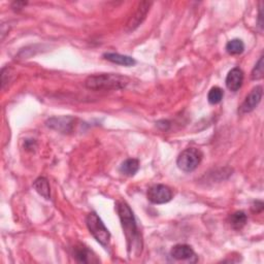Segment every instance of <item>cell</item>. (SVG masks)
Returning a JSON list of instances; mask_svg holds the SVG:
<instances>
[{"label": "cell", "instance_id": "obj_3", "mask_svg": "<svg viewBox=\"0 0 264 264\" xmlns=\"http://www.w3.org/2000/svg\"><path fill=\"white\" fill-rule=\"evenodd\" d=\"M86 223L89 231L94 236V238L103 247H106L110 239V233L108 229L105 227L101 219L95 214L91 213L88 215L86 219Z\"/></svg>", "mask_w": 264, "mask_h": 264}, {"label": "cell", "instance_id": "obj_4", "mask_svg": "<svg viewBox=\"0 0 264 264\" xmlns=\"http://www.w3.org/2000/svg\"><path fill=\"white\" fill-rule=\"evenodd\" d=\"M202 153L195 148H189L184 150L178 157L177 164L179 168L185 173H191L195 171L202 160Z\"/></svg>", "mask_w": 264, "mask_h": 264}, {"label": "cell", "instance_id": "obj_15", "mask_svg": "<svg viewBox=\"0 0 264 264\" xmlns=\"http://www.w3.org/2000/svg\"><path fill=\"white\" fill-rule=\"evenodd\" d=\"M73 257L82 263H89V262H93L92 258H94V256H92L91 252L84 247L83 244H79L76 246L73 249Z\"/></svg>", "mask_w": 264, "mask_h": 264}, {"label": "cell", "instance_id": "obj_11", "mask_svg": "<svg viewBox=\"0 0 264 264\" xmlns=\"http://www.w3.org/2000/svg\"><path fill=\"white\" fill-rule=\"evenodd\" d=\"M104 59H106L109 62L119 64V65H124V66H132L137 63V61L131 58L129 56H125V55H121L118 53H105L103 55Z\"/></svg>", "mask_w": 264, "mask_h": 264}, {"label": "cell", "instance_id": "obj_12", "mask_svg": "<svg viewBox=\"0 0 264 264\" xmlns=\"http://www.w3.org/2000/svg\"><path fill=\"white\" fill-rule=\"evenodd\" d=\"M140 169V162L138 159L130 158L125 160L121 166H120V172L126 176H135Z\"/></svg>", "mask_w": 264, "mask_h": 264}, {"label": "cell", "instance_id": "obj_1", "mask_svg": "<svg viewBox=\"0 0 264 264\" xmlns=\"http://www.w3.org/2000/svg\"><path fill=\"white\" fill-rule=\"evenodd\" d=\"M117 212L121 220L124 234L126 236L128 250L134 251L135 249L139 248L138 244L140 242L139 229L134 213H132L130 206L124 201H120L117 203Z\"/></svg>", "mask_w": 264, "mask_h": 264}, {"label": "cell", "instance_id": "obj_6", "mask_svg": "<svg viewBox=\"0 0 264 264\" xmlns=\"http://www.w3.org/2000/svg\"><path fill=\"white\" fill-rule=\"evenodd\" d=\"M151 6H152V3H149V2H143L139 5L138 10L135 12L134 15L131 16V18L126 24V30L128 32L136 30L145 21L148 13L150 12Z\"/></svg>", "mask_w": 264, "mask_h": 264}, {"label": "cell", "instance_id": "obj_18", "mask_svg": "<svg viewBox=\"0 0 264 264\" xmlns=\"http://www.w3.org/2000/svg\"><path fill=\"white\" fill-rule=\"evenodd\" d=\"M263 73H264V65H263V56L260 57V59L258 60V62L256 63L255 67L252 70L251 73V78L252 80H260L263 78Z\"/></svg>", "mask_w": 264, "mask_h": 264}, {"label": "cell", "instance_id": "obj_13", "mask_svg": "<svg viewBox=\"0 0 264 264\" xmlns=\"http://www.w3.org/2000/svg\"><path fill=\"white\" fill-rule=\"evenodd\" d=\"M33 188L44 198H46V199L51 198V188H50L49 182L46 178L41 177V178L36 179L35 182L33 183Z\"/></svg>", "mask_w": 264, "mask_h": 264}, {"label": "cell", "instance_id": "obj_8", "mask_svg": "<svg viewBox=\"0 0 264 264\" xmlns=\"http://www.w3.org/2000/svg\"><path fill=\"white\" fill-rule=\"evenodd\" d=\"M76 120L71 117H59V118H52L47 122V125L55 129L57 131L62 132V134H68L71 132L74 127Z\"/></svg>", "mask_w": 264, "mask_h": 264}, {"label": "cell", "instance_id": "obj_19", "mask_svg": "<svg viewBox=\"0 0 264 264\" xmlns=\"http://www.w3.org/2000/svg\"><path fill=\"white\" fill-rule=\"evenodd\" d=\"M252 211L254 213H261L263 211V202L262 201H255L252 205Z\"/></svg>", "mask_w": 264, "mask_h": 264}, {"label": "cell", "instance_id": "obj_2", "mask_svg": "<svg viewBox=\"0 0 264 264\" xmlns=\"http://www.w3.org/2000/svg\"><path fill=\"white\" fill-rule=\"evenodd\" d=\"M129 83L128 78L115 73L93 74L85 81L86 88L90 90H121Z\"/></svg>", "mask_w": 264, "mask_h": 264}, {"label": "cell", "instance_id": "obj_14", "mask_svg": "<svg viewBox=\"0 0 264 264\" xmlns=\"http://www.w3.org/2000/svg\"><path fill=\"white\" fill-rule=\"evenodd\" d=\"M248 217L243 212H235L229 216L228 222L232 229L240 230L247 224Z\"/></svg>", "mask_w": 264, "mask_h": 264}, {"label": "cell", "instance_id": "obj_17", "mask_svg": "<svg viewBox=\"0 0 264 264\" xmlns=\"http://www.w3.org/2000/svg\"><path fill=\"white\" fill-rule=\"evenodd\" d=\"M224 96V92L219 87H213L208 95V100L211 104H218L222 101Z\"/></svg>", "mask_w": 264, "mask_h": 264}, {"label": "cell", "instance_id": "obj_10", "mask_svg": "<svg viewBox=\"0 0 264 264\" xmlns=\"http://www.w3.org/2000/svg\"><path fill=\"white\" fill-rule=\"evenodd\" d=\"M243 82V72L241 71V69L235 67L233 69H231L226 78V87L232 91V92H236L242 85Z\"/></svg>", "mask_w": 264, "mask_h": 264}, {"label": "cell", "instance_id": "obj_9", "mask_svg": "<svg viewBox=\"0 0 264 264\" xmlns=\"http://www.w3.org/2000/svg\"><path fill=\"white\" fill-rule=\"evenodd\" d=\"M171 255L177 260H188L190 262H196V254L193 249L188 244H177L172 251Z\"/></svg>", "mask_w": 264, "mask_h": 264}, {"label": "cell", "instance_id": "obj_5", "mask_svg": "<svg viewBox=\"0 0 264 264\" xmlns=\"http://www.w3.org/2000/svg\"><path fill=\"white\" fill-rule=\"evenodd\" d=\"M148 199L154 204H163L173 199V191L165 185H154L148 190Z\"/></svg>", "mask_w": 264, "mask_h": 264}, {"label": "cell", "instance_id": "obj_16", "mask_svg": "<svg viewBox=\"0 0 264 264\" xmlns=\"http://www.w3.org/2000/svg\"><path fill=\"white\" fill-rule=\"evenodd\" d=\"M243 50H244V45L242 41L238 39L231 40L226 45V51L230 55H239L243 52Z\"/></svg>", "mask_w": 264, "mask_h": 264}, {"label": "cell", "instance_id": "obj_7", "mask_svg": "<svg viewBox=\"0 0 264 264\" xmlns=\"http://www.w3.org/2000/svg\"><path fill=\"white\" fill-rule=\"evenodd\" d=\"M262 95H263L262 87L261 86L255 87L249 93V95L246 97V99L241 103L238 111L240 114H247V112H251L252 110H254L260 103V101L262 99Z\"/></svg>", "mask_w": 264, "mask_h": 264}]
</instances>
